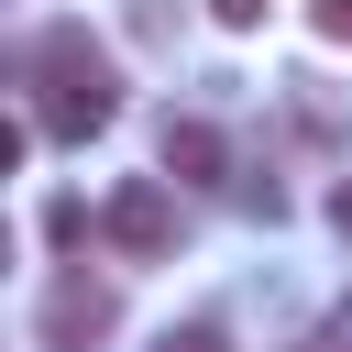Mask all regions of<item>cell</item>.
Listing matches in <instances>:
<instances>
[{"mask_svg": "<svg viewBox=\"0 0 352 352\" xmlns=\"http://www.w3.org/2000/svg\"><path fill=\"white\" fill-rule=\"evenodd\" d=\"M110 110H121V77H110V55H99L77 22H44V33H33V121L77 143V132H99Z\"/></svg>", "mask_w": 352, "mask_h": 352, "instance_id": "cell-1", "label": "cell"}, {"mask_svg": "<svg viewBox=\"0 0 352 352\" xmlns=\"http://www.w3.org/2000/svg\"><path fill=\"white\" fill-rule=\"evenodd\" d=\"M110 319H121V297H110V286L55 275V286H44V308H33V341H44V352H88V341H110Z\"/></svg>", "mask_w": 352, "mask_h": 352, "instance_id": "cell-2", "label": "cell"}, {"mask_svg": "<svg viewBox=\"0 0 352 352\" xmlns=\"http://www.w3.org/2000/svg\"><path fill=\"white\" fill-rule=\"evenodd\" d=\"M99 242H110V253H132V264H154V253L176 242V209H165V187H154V176L110 187V209H99Z\"/></svg>", "mask_w": 352, "mask_h": 352, "instance_id": "cell-3", "label": "cell"}, {"mask_svg": "<svg viewBox=\"0 0 352 352\" xmlns=\"http://www.w3.org/2000/svg\"><path fill=\"white\" fill-rule=\"evenodd\" d=\"M165 176H187V187H209V176H231V143L209 132V121H165Z\"/></svg>", "mask_w": 352, "mask_h": 352, "instance_id": "cell-4", "label": "cell"}, {"mask_svg": "<svg viewBox=\"0 0 352 352\" xmlns=\"http://www.w3.org/2000/svg\"><path fill=\"white\" fill-rule=\"evenodd\" d=\"M154 352H231V341H220V330H209V319H187V330H165V341H154Z\"/></svg>", "mask_w": 352, "mask_h": 352, "instance_id": "cell-5", "label": "cell"}, {"mask_svg": "<svg viewBox=\"0 0 352 352\" xmlns=\"http://www.w3.org/2000/svg\"><path fill=\"white\" fill-rule=\"evenodd\" d=\"M209 11H220L231 33H253V22H264V0H209Z\"/></svg>", "mask_w": 352, "mask_h": 352, "instance_id": "cell-6", "label": "cell"}, {"mask_svg": "<svg viewBox=\"0 0 352 352\" xmlns=\"http://www.w3.org/2000/svg\"><path fill=\"white\" fill-rule=\"evenodd\" d=\"M319 33H330V44H352V0H319Z\"/></svg>", "mask_w": 352, "mask_h": 352, "instance_id": "cell-7", "label": "cell"}, {"mask_svg": "<svg viewBox=\"0 0 352 352\" xmlns=\"http://www.w3.org/2000/svg\"><path fill=\"white\" fill-rule=\"evenodd\" d=\"M330 220H341V231H352V176H341V187H330Z\"/></svg>", "mask_w": 352, "mask_h": 352, "instance_id": "cell-8", "label": "cell"}, {"mask_svg": "<svg viewBox=\"0 0 352 352\" xmlns=\"http://www.w3.org/2000/svg\"><path fill=\"white\" fill-rule=\"evenodd\" d=\"M297 352H352V341H341V330H319V341H297Z\"/></svg>", "mask_w": 352, "mask_h": 352, "instance_id": "cell-9", "label": "cell"}]
</instances>
